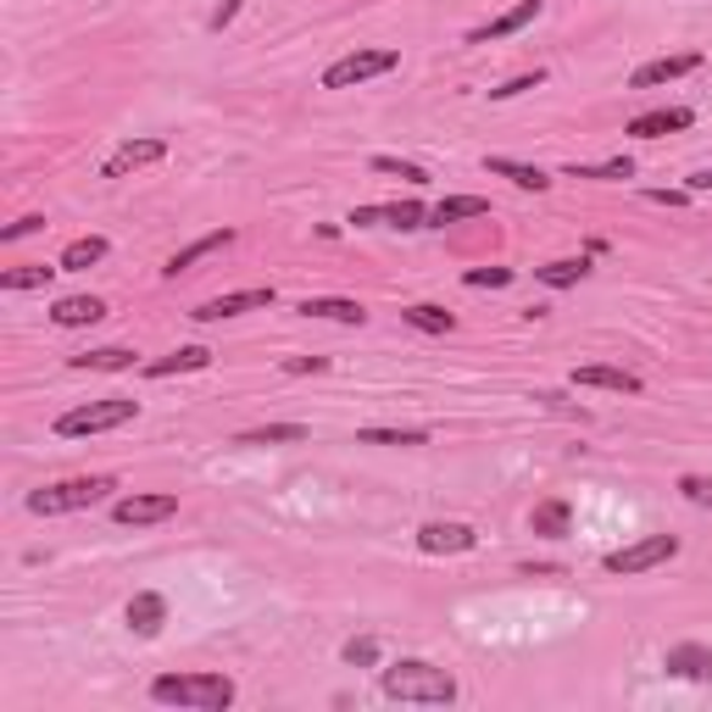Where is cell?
Instances as JSON below:
<instances>
[{
  "mask_svg": "<svg viewBox=\"0 0 712 712\" xmlns=\"http://www.w3.org/2000/svg\"><path fill=\"white\" fill-rule=\"evenodd\" d=\"M378 685H385L390 701H417V707H451L457 701V679L446 669H435V662H423V657L390 662V669L378 674Z\"/></svg>",
  "mask_w": 712,
  "mask_h": 712,
  "instance_id": "obj_1",
  "label": "cell"
},
{
  "mask_svg": "<svg viewBox=\"0 0 712 712\" xmlns=\"http://www.w3.org/2000/svg\"><path fill=\"white\" fill-rule=\"evenodd\" d=\"M234 679L228 674H162L151 679V701L162 707H196V712H223L234 707Z\"/></svg>",
  "mask_w": 712,
  "mask_h": 712,
  "instance_id": "obj_2",
  "label": "cell"
},
{
  "mask_svg": "<svg viewBox=\"0 0 712 712\" xmlns=\"http://www.w3.org/2000/svg\"><path fill=\"white\" fill-rule=\"evenodd\" d=\"M112 490H117V479H112V473H95V479H62V485H45V490H34V496H28V512H34V517L84 512V507H95V501H107Z\"/></svg>",
  "mask_w": 712,
  "mask_h": 712,
  "instance_id": "obj_3",
  "label": "cell"
},
{
  "mask_svg": "<svg viewBox=\"0 0 712 712\" xmlns=\"http://www.w3.org/2000/svg\"><path fill=\"white\" fill-rule=\"evenodd\" d=\"M139 417V401L134 396H107V401H89V407H73L57 417V435L62 440H84V435H107V429H123V423Z\"/></svg>",
  "mask_w": 712,
  "mask_h": 712,
  "instance_id": "obj_4",
  "label": "cell"
},
{
  "mask_svg": "<svg viewBox=\"0 0 712 712\" xmlns=\"http://www.w3.org/2000/svg\"><path fill=\"white\" fill-rule=\"evenodd\" d=\"M396 67H401V51H351V57L323 67V89H351V84H367V78H385Z\"/></svg>",
  "mask_w": 712,
  "mask_h": 712,
  "instance_id": "obj_5",
  "label": "cell"
},
{
  "mask_svg": "<svg viewBox=\"0 0 712 712\" xmlns=\"http://www.w3.org/2000/svg\"><path fill=\"white\" fill-rule=\"evenodd\" d=\"M679 557V535H646L624 551H607L601 567L607 574H646V567H662V562H674Z\"/></svg>",
  "mask_w": 712,
  "mask_h": 712,
  "instance_id": "obj_6",
  "label": "cell"
},
{
  "mask_svg": "<svg viewBox=\"0 0 712 712\" xmlns=\"http://www.w3.org/2000/svg\"><path fill=\"white\" fill-rule=\"evenodd\" d=\"M357 228H429V207L423 201H390V207H357L351 212Z\"/></svg>",
  "mask_w": 712,
  "mask_h": 712,
  "instance_id": "obj_7",
  "label": "cell"
},
{
  "mask_svg": "<svg viewBox=\"0 0 712 712\" xmlns=\"http://www.w3.org/2000/svg\"><path fill=\"white\" fill-rule=\"evenodd\" d=\"M178 512V496H117L112 501V517L123 529H146V524H162V517Z\"/></svg>",
  "mask_w": 712,
  "mask_h": 712,
  "instance_id": "obj_8",
  "label": "cell"
},
{
  "mask_svg": "<svg viewBox=\"0 0 712 712\" xmlns=\"http://www.w3.org/2000/svg\"><path fill=\"white\" fill-rule=\"evenodd\" d=\"M262 307H273V284H257V290H234V296L201 301L189 317H196V323H223V317H240V312H262Z\"/></svg>",
  "mask_w": 712,
  "mask_h": 712,
  "instance_id": "obj_9",
  "label": "cell"
},
{
  "mask_svg": "<svg viewBox=\"0 0 712 712\" xmlns=\"http://www.w3.org/2000/svg\"><path fill=\"white\" fill-rule=\"evenodd\" d=\"M162 157H167V139H157V134H146V139H123V146L107 157L101 178H128L134 167H151V162H162Z\"/></svg>",
  "mask_w": 712,
  "mask_h": 712,
  "instance_id": "obj_10",
  "label": "cell"
},
{
  "mask_svg": "<svg viewBox=\"0 0 712 712\" xmlns=\"http://www.w3.org/2000/svg\"><path fill=\"white\" fill-rule=\"evenodd\" d=\"M479 546V529L473 524H423L417 529V551L429 557H457V551H473Z\"/></svg>",
  "mask_w": 712,
  "mask_h": 712,
  "instance_id": "obj_11",
  "label": "cell"
},
{
  "mask_svg": "<svg viewBox=\"0 0 712 712\" xmlns=\"http://www.w3.org/2000/svg\"><path fill=\"white\" fill-rule=\"evenodd\" d=\"M701 67V51H679V57H657V62H646V67H635V78H629V89H662V84H674V78H685V73H696Z\"/></svg>",
  "mask_w": 712,
  "mask_h": 712,
  "instance_id": "obj_12",
  "label": "cell"
},
{
  "mask_svg": "<svg viewBox=\"0 0 712 712\" xmlns=\"http://www.w3.org/2000/svg\"><path fill=\"white\" fill-rule=\"evenodd\" d=\"M696 123V112L690 107H657V112H640V117H629V139H662V134H679V128H690Z\"/></svg>",
  "mask_w": 712,
  "mask_h": 712,
  "instance_id": "obj_13",
  "label": "cell"
},
{
  "mask_svg": "<svg viewBox=\"0 0 712 712\" xmlns=\"http://www.w3.org/2000/svg\"><path fill=\"white\" fill-rule=\"evenodd\" d=\"M540 12H546V0H517L512 12L490 17L485 28H473V34H467V45H490V39H507V34H517V28H529Z\"/></svg>",
  "mask_w": 712,
  "mask_h": 712,
  "instance_id": "obj_14",
  "label": "cell"
},
{
  "mask_svg": "<svg viewBox=\"0 0 712 712\" xmlns=\"http://www.w3.org/2000/svg\"><path fill=\"white\" fill-rule=\"evenodd\" d=\"M162 624H167V596L139 590V596L128 601V629H134L139 640H157V635H162Z\"/></svg>",
  "mask_w": 712,
  "mask_h": 712,
  "instance_id": "obj_15",
  "label": "cell"
},
{
  "mask_svg": "<svg viewBox=\"0 0 712 712\" xmlns=\"http://www.w3.org/2000/svg\"><path fill=\"white\" fill-rule=\"evenodd\" d=\"M662 669H669L674 679H712V651L707 646H669L662 651Z\"/></svg>",
  "mask_w": 712,
  "mask_h": 712,
  "instance_id": "obj_16",
  "label": "cell"
},
{
  "mask_svg": "<svg viewBox=\"0 0 712 712\" xmlns=\"http://www.w3.org/2000/svg\"><path fill=\"white\" fill-rule=\"evenodd\" d=\"M574 385L579 390H619V396H640L646 385L624 367H574Z\"/></svg>",
  "mask_w": 712,
  "mask_h": 712,
  "instance_id": "obj_17",
  "label": "cell"
},
{
  "mask_svg": "<svg viewBox=\"0 0 712 712\" xmlns=\"http://www.w3.org/2000/svg\"><path fill=\"white\" fill-rule=\"evenodd\" d=\"M107 317V301L101 296H62L51 307V323L57 328H84V323H101Z\"/></svg>",
  "mask_w": 712,
  "mask_h": 712,
  "instance_id": "obj_18",
  "label": "cell"
},
{
  "mask_svg": "<svg viewBox=\"0 0 712 712\" xmlns=\"http://www.w3.org/2000/svg\"><path fill=\"white\" fill-rule=\"evenodd\" d=\"M223 246H234V228H217V234H201L196 246H184V251H173L167 257V278H178V273H189L196 262H207L212 251H223Z\"/></svg>",
  "mask_w": 712,
  "mask_h": 712,
  "instance_id": "obj_19",
  "label": "cell"
},
{
  "mask_svg": "<svg viewBox=\"0 0 712 712\" xmlns=\"http://www.w3.org/2000/svg\"><path fill=\"white\" fill-rule=\"evenodd\" d=\"M296 312L301 317H328V323H367L362 301H346V296H307Z\"/></svg>",
  "mask_w": 712,
  "mask_h": 712,
  "instance_id": "obj_20",
  "label": "cell"
},
{
  "mask_svg": "<svg viewBox=\"0 0 712 712\" xmlns=\"http://www.w3.org/2000/svg\"><path fill=\"white\" fill-rule=\"evenodd\" d=\"M201 367H212V351H207V346H178L173 357H157V362H146V378H173V373H201Z\"/></svg>",
  "mask_w": 712,
  "mask_h": 712,
  "instance_id": "obj_21",
  "label": "cell"
},
{
  "mask_svg": "<svg viewBox=\"0 0 712 712\" xmlns=\"http://www.w3.org/2000/svg\"><path fill=\"white\" fill-rule=\"evenodd\" d=\"M485 173L512 178L517 189H535V196H546V189H551V173H540V167H529V162H512V157H485Z\"/></svg>",
  "mask_w": 712,
  "mask_h": 712,
  "instance_id": "obj_22",
  "label": "cell"
},
{
  "mask_svg": "<svg viewBox=\"0 0 712 712\" xmlns=\"http://www.w3.org/2000/svg\"><path fill=\"white\" fill-rule=\"evenodd\" d=\"M567 524H574V507H567L562 496H551V501H540V507L529 512V529H535V535H546V540H562V535H567Z\"/></svg>",
  "mask_w": 712,
  "mask_h": 712,
  "instance_id": "obj_23",
  "label": "cell"
},
{
  "mask_svg": "<svg viewBox=\"0 0 712 712\" xmlns=\"http://www.w3.org/2000/svg\"><path fill=\"white\" fill-rule=\"evenodd\" d=\"M401 323H412L417 335H451V328H457V312H446V307H435V301H417V307L401 312Z\"/></svg>",
  "mask_w": 712,
  "mask_h": 712,
  "instance_id": "obj_24",
  "label": "cell"
},
{
  "mask_svg": "<svg viewBox=\"0 0 712 712\" xmlns=\"http://www.w3.org/2000/svg\"><path fill=\"white\" fill-rule=\"evenodd\" d=\"M590 273V262L585 257H557V262H546V267H535V278L546 284V290H574V284Z\"/></svg>",
  "mask_w": 712,
  "mask_h": 712,
  "instance_id": "obj_25",
  "label": "cell"
},
{
  "mask_svg": "<svg viewBox=\"0 0 712 712\" xmlns=\"http://www.w3.org/2000/svg\"><path fill=\"white\" fill-rule=\"evenodd\" d=\"M307 440V423H262V429L234 435V446H296Z\"/></svg>",
  "mask_w": 712,
  "mask_h": 712,
  "instance_id": "obj_26",
  "label": "cell"
},
{
  "mask_svg": "<svg viewBox=\"0 0 712 712\" xmlns=\"http://www.w3.org/2000/svg\"><path fill=\"white\" fill-rule=\"evenodd\" d=\"M490 201L485 196H446L435 212H429V228H446V223H462V217H485Z\"/></svg>",
  "mask_w": 712,
  "mask_h": 712,
  "instance_id": "obj_27",
  "label": "cell"
},
{
  "mask_svg": "<svg viewBox=\"0 0 712 712\" xmlns=\"http://www.w3.org/2000/svg\"><path fill=\"white\" fill-rule=\"evenodd\" d=\"M107 251H112V246L101 240V234H84V240H73V246L62 251L57 267H62V273H84V267H95V262H107Z\"/></svg>",
  "mask_w": 712,
  "mask_h": 712,
  "instance_id": "obj_28",
  "label": "cell"
},
{
  "mask_svg": "<svg viewBox=\"0 0 712 712\" xmlns=\"http://www.w3.org/2000/svg\"><path fill=\"white\" fill-rule=\"evenodd\" d=\"M562 178H601V184H612V178H635V162H629V157H612V162H567Z\"/></svg>",
  "mask_w": 712,
  "mask_h": 712,
  "instance_id": "obj_29",
  "label": "cell"
},
{
  "mask_svg": "<svg viewBox=\"0 0 712 712\" xmlns=\"http://www.w3.org/2000/svg\"><path fill=\"white\" fill-rule=\"evenodd\" d=\"M73 367H89V373H117V367H134V351L128 346H101V351H84V357H67Z\"/></svg>",
  "mask_w": 712,
  "mask_h": 712,
  "instance_id": "obj_30",
  "label": "cell"
},
{
  "mask_svg": "<svg viewBox=\"0 0 712 712\" xmlns=\"http://www.w3.org/2000/svg\"><path fill=\"white\" fill-rule=\"evenodd\" d=\"M62 267H45V262H34V267H12V273H0V290H45Z\"/></svg>",
  "mask_w": 712,
  "mask_h": 712,
  "instance_id": "obj_31",
  "label": "cell"
},
{
  "mask_svg": "<svg viewBox=\"0 0 712 712\" xmlns=\"http://www.w3.org/2000/svg\"><path fill=\"white\" fill-rule=\"evenodd\" d=\"M357 446H429V429H357Z\"/></svg>",
  "mask_w": 712,
  "mask_h": 712,
  "instance_id": "obj_32",
  "label": "cell"
},
{
  "mask_svg": "<svg viewBox=\"0 0 712 712\" xmlns=\"http://www.w3.org/2000/svg\"><path fill=\"white\" fill-rule=\"evenodd\" d=\"M512 278H517L512 267H467V273H462L467 290H507Z\"/></svg>",
  "mask_w": 712,
  "mask_h": 712,
  "instance_id": "obj_33",
  "label": "cell"
},
{
  "mask_svg": "<svg viewBox=\"0 0 712 712\" xmlns=\"http://www.w3.org/2000/svg\"><path fill=\"white\" fill-rule=\"evenodd\" d=\"M540 84H546V67L517 73V78H507V84H496V89H490V101H517V95H529V89H540Z\"/></svg>",
  "mask_w": 712,
  "mask_h": 712,
  "instance_id": "obj_34",
  "label": "cell"
},
{
  "mask_svg": "<svg viewBox=\"0 0 712 712\" xmlns=\"http://www.w3.org/2000/svg\"><path fill=\"white\" fill-rule=\"evenodd\" d=\"M373 173H385V178H407V184H429V173L401 162V157H373Z\"/></svg>",
  "mask_w": 712,
  "mask_h": 712,
  "instance_id": "obj_35",
  "label": "cell"
},
{
  "mask_svg": "<svg viewBox=\"0 0 712 712\" xmlns=\"http://www.w3.org/2000/svg\"><path fill=\"white\" fill-rule=\"evenodd\" d=\"M340 657L351 662V669H373V662H378V640H373V635H357V640H346Z\"/></svg>",
  "mask_w": 712,
  "mask_h": 712,
  "instance_id": "obj_36",
  "label": "cell"
},
{
  "mask_svg": "<svg viewBox=\"0 0 712 712\" xmlns=\"http://www.w3.org/2000/svg\"><path fill=\"white\" fill-rule=\"evenodd\" d=\"M679 490H685V501H696V507H712V479H707V473H685V479H679Z\"/></svg>",
  "mask_w": 712,
  "mask_h": 712,
  "instance_id": "obj_37",
  "label": "cell"
},
{
  "mask_svg": "<svg viewBox=\"0 0 712 712\" xmlns=\"http://www.w3.org/2000/svg\"><path fill=\"white\" fill-rule=\"evenodd\" d=\"M240 7H246V0H217V12L207 17V28H212V34H223L234 17H240Z\"/></svg>",
  "mask_w": 712,
  "mask_h": 712,
  "instance_id": "obj_38",
  "label": "cell"
},
{
  "mask_svg": "<svg viewBox=\"0 0 712 712\" xmlns=\"http://www.w3.org/2000/svg\"><path fill=\"white\" fill-rule=\"evenodd\" d=\"M39 228H45V217H39V212H28V217H17V223H12L7 234H0V240L12 246V240H28V234H39Z\"/></svg>",
  "mask_w": 712,
  "mask_h": 712,
  "instance_id": "obj_39",
  "label": "cell"
},
{
  "mask_svg": "<svg viewBox=\"0 0 712 712\" xmlns=\"http://www.w3.org/2000/svg\"><path fill=\"white\" fill-rule=\"evenodd\" d=\"M284 373H328V357H284Z\"/></svg>",
  "mask_w": 712,
  "mask_h": 712,
  "instance_id": "obj_40",
  "label": "cell"
},
{
  "mask_svg": "<svg viewBox=\"0 0 712 712\" xmlns=\"http://www.w3.org/2000/svg\"><path fill=\"white\" fill-rule=\"evenodd\" d=\"M646 201H657V207H690V189H646Z\"/></svg>",
  "mask_w": 712,
  "mask_h": 712,
  "instance_id": "obj_41",
  "label": "cell"
},
{
  "mask_svg": "<svg viewBox=\"0 0 712 712\" xmlns=\"http://www.w3.org/2000/svg\"><path fill=\"white\" fill-rule=\"evenodd\" d=\"M685 189H690V196H701V189H712V167H701V173H690V184H685Z\"/></svg>",
  "mask_w": 712,
  "mask_h": 712,
  "instance_id": "obj_42",
  "label": "cell"
}]
</instances>
